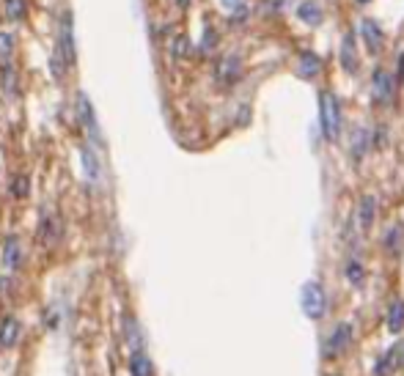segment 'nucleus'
Listing matches in <instances>:
<instances>
[{
	"label": "nucleus",
	"instance_id": "f257e3e1",
	"mask_svg": "<svg viewBox=\"0 0 404 376\" xmlns=\"http://www.w3.org/2000/svg\"><path fill=\"white\" fill-rule=\"evenodd\" d=\"M319 110H322V129H325V138L328 140H335L338 132H341V107H338V99L325 91L322 94V102H319Z\"/></svg>",
	"mask_w": 404,
	"mask_h": 376
},
{
	"label": "nucleus",
	"instance_id": "aec40b11",
	"mask_svg": "<svg viewBox=\"0 0 404 376\" xmlns=\"http://www.w3.org/2000/svg\"><path fill=\"white\" fill-rule=\"evenodd\" d=\"M347 277H350V283H352V286H360V280H363V267H360L357 261H350V267H347Z\"/></svg>",
	"mask_w": 404,
	"mask_h": 376
},
{
	"label": "nucleus",
	"instance_id": "5701e85b",
	"mask_svg": "<svg viewBox=\"0 0 404 376\" xmlns=\"http://www.w3.org/2000/svg\"><path fill=\"white\" fill-rule=\"evenodd\" d=\"M223 3H226V6H234V3H239V0H223Z\"/></svg>",
	"mask_w": 404,
	"mask_h": 376
},
{
	"label": "nucleus",
	"instance_id": "7ed1b4c3",
	"mask_svg": "<svg viewBox=\"0 0 404 376\" xmlns=\"http://www.w3.org/2000/svg\"><path fill=\"white\" fill-rule=\"evenodd\" d=\"M77 113H80V121L85 126V132H88V138H91V143H102V135H100V124H97V116H94V107H91V99H88V94L85 91H80V97H77Z\"/></svg>",
	"mask_w": 404,
	"mask_h": 376
},
{
	"label": "nucleus",
	"instance_id": "f3484780",
	"mask_svg": "<svg viewBox=\"0 0 404 376\" xmlns=\"http://www.w3.org/2000/svg\"><path fill=\"white\" fill-rule=\"evenodd\" d=\"M341 63L347 72H355L357 69V61H355V47H352V36L344 39V47H341Z\"/></svg>",
	"mask_w": 404,
	"mask_h": 376
},
{
	"label": "nucleus",
	"instance_id": "6ab92c4d",
	"mask_svg": "<svg viewBox=\"0 0 404 376\" xmlns=\"http://www.w3.org/2000/svg\"><path fill=\"white\" fill-rule=\"evenodd\" d=\"M6 14L8 17H23L25 14V0H6Z\"/></svg>",
	"mask_w": 404,
	"mask_h": 376
},
{
	"label": "nucleus",
	"instance_id": "2eb2a0df",
	"mask_svg": "<svg viewBox=\"0 0 404 376\" xmlns=\"http://www.w3.org/2000/svg\"><path fill=\"white\" fill-rule=\"evenodd\" d=\"M374 212H377V203H374L372 195H366V198L360 201V226L366 228V231L374 223Z\"/></svg>",
	"mask_w": 404,
	"mask_h": 376
},
{
	"label": "nucleus",
	"instance_id": "ddd939ff",
	"mask_svg": "<svg viewBox=\"0 0 404 376\" xmlns=\"http://www.w3.org/2000/svg\"><path fill=\"white\" fill-rule=\"evenodd\" d=\"M297 14H300V20L308 23V25H319V23H322V8H319L316 3H311V0L297 8Z\"/></svg>",
	"mask_w": 404,
	"mask_h": 376
},
{
	"label": "nucleus",
	"instance_id": "39448f33",
	"mask_svg": "<svg viewBox=\"0 0 404 376\" xmlns=\"http://www.w3.org/2000/svg\"><path fill=\"white\" fill-rule=\"evenodd\" d=\"M352 344V327L338 325L328 338V354H344Z\"/></svg>",
	"mask_w": 404,
	"mask_h": 376
},
{
	"label": "nucleus",
	"instance_id": "f03ea898",
	"mask_svg": "<svg viewBox=\"0 0 404 376\" xmlns=\"http://www.w3.org/2000/svg\"><path fill=\"white\" fill-rule=\"evenodd\" d=\"M303 313L308 319H322L325 316V310H328V297H325V289L319 286V283H305L303 286Z\"/></svg>",
	"mask_w": 404,
	"mask_h": 376
},
{
	"label": "nucleus",
	"instance_id": "a211bd4d",
	"mask_svg": "<svg viewBox=\"0 0 404 376\" xmlns=\"http://www.w3.org/2000/svg\"><path fill=\"white\" fill-rule=\"evenodd\" d=\"M363 151H366V129H357V132H355V146H352L355 159H360Z\"/></svg>",
	"mask_w": 404,
	"mask_h": 376
},
{
	"label": "nucleus",
	"instance_id": "4be33fe9",
	"mask_svg": "<svg viewBox=\"0 0 404 376\" xmlns=\"http://www.w3.org/2000/svg\"><path fill=\"white\" fill-rule=\"evenodd\" d=\"M11 193L23 198V195L28 193V178H14V184H11Z\"/></svg>",
	"mask_w": 404,
	"mask_h": 376
},
{
	"label": "nucleus",
	"instance_id": "0eeeda50",
	"mask_svg": "<svg viewBox=\"0 0 404 376\" xmlns=\"http://www.w3.org/2000/svg\"><path fill=\"white\" fill-rule=\"evenodd\" d=\"M399 360H402V346H399V344H393L391 349L379 357L377 376H393V371L399 368Z\"/></svg>",
	"mask_w": 404,
	"mask_h": 376
},
{
	"label": "nucleus",
	"instance_id": "4468645a",
	"mask_svg": "<svg viewBox=\"0 0 404 376\" xmlns=\"http://www.w3.org/2000/svg\"><path fill=\"white\" fill-rule=\"evenodd\" d=\"M129 371H132V376H152V363H149V357H146L143 351L132 354V360H129Z\"/></svg>",
	"mask_w": 404,
	"mask_h": 376
},
{
	"label": "nucleus",
	"instance_id": "1a4fd4ad",
	"mask_svg": "<svg viewBox=\"0 0 404 376\" xmlns=\"http://www.w3.org/2000/svg\"><path fill=\"white\" fill-rule=\"evenodd\" d=\"M80 165H83V174L85 178L94 184V181H100V159H97V154L91 149H83L80 151Z\"/></svg>",
	"mask_w": 404,
	"mask_h": 376
},
{
	"label": "nucleus",
	"instance_id": "20e7f679",
	"mask_svg": "<svg viewBox=\"0 0 404 376\" xmlns=\"http://www.w3.org/2000/svg\"><path fill=\"white\" fill-rule=\"evenodd\" d=\"M58 50L66 55L69 63H75L77 50H75V28H72V14H64V25H61V36H58Z\"/></svg>",
	"mask_w": 404,
	"mask_h": 376
},
{
	"label": "nucleus",
	"instance_id": "9b49d317",
	"mask_svg": "<svg viewBox=\"0 0 404 376\" xmlns=\"http://www.w3.org/2000/svg\"><path fill=\"white\" fill-rule=\"evenodd\" d=\"M3 267H6L8 272L20 267V242H17V236H8V239H6V248H3Z\"/></svg>",
	"mask_w": 404,
	"mask_h": 376
},
{
	"label": "nucleus",
	"instance_id": "dca6fc26",
	"mask_svg": "<svg viewBox=\"0 0 404 376\" xmlns=\"http://www.w3.org/2000/svg\"><path fill=\"white\" fill-rule=\"evenodd\" d=\"M319 66H322V63H319V58H316L314 52H303V58H300V77H305V80L314 77L319 72Z\"/></svg>",
	"mask_w": 404,
	"mask_h": 376
},
{
	"label": "nucleus",
	"instance_id": "423d86ee",
	"mask_svg": "<svg viewBox=\"0 0 404 376\" xmlns=\"http://www.w3.org/2000/svg\"><path fill=\"white\" fill-rule=\"evenodd\" d=\"M17 338H20V322H17V316H6L0 322V349H11L17 344Z\"/></svg>",
	"mask_w": 404,
	"mask_h": 376
},
{
	"label": "nucleus",
	"instance_id": "412c9836",
	"mask_svg": "<svg viewBox=\"0 0 404 376\" xmlns=\"http://www.w3.org/2000/svg\"><path fill=\"white\" fill-rule=\"evenodd\" d=\"M14 50V39L8 33H0V58H8Z\"/></svg>",
	"mask_w": 404,
	"mask_h": 376
},
{
	"label": "nucleus",
	"instance_id": "9d476101",
	"mask_svg": "<svg viewBox=\"0 0 404 376\" xmlns=\"http://www.w3.org/2000/svg\"><path fill=\"white\" fill-rule=\"evenodd\" d=\"M360 33H363V39H366V47L369 52H379V44H382V33H379V25L374 20H363V25H360Z\"/></svg>",
	"mask_w": 404,
	"mask_h": 376
},
{
	"label": "nucleus",
	"instance_id": "6e6552de",
	"mask_svg": "<svg viewBox=\"0 0 404 376\" xmlns=\"http://www.w3.org/2000/svg\"><path fill=\"white\" fill-rule=\"evenodd\" d=\"M372 91H374V99L385 104V102L391 99V94H393L391 75H388V72H382V69H377V72H374V77H372Z\"/></svg>",
	"mask_w": 404,
	"mask_h": 376
},
{
	"label": "nucleus",
	"instance_id": "f8f14e48",
	"mask_svg": "<svg viewBox=\"0 0 404 376\" xmlns=\"http://www.w3.org/2000/svg\"><path fill=\"white\" fill-rule=\"evenodd\" d=\"M404 327V300L391 302V310H388V329L391 332H402Z\"/></svg>",
	"mask_w": 404,
	"mask_h": 376
},
{
	"label": "nucleus",
	"instance_id": "b1692460",
	"mask_svg": "<svg viewBox=\"0 0 404 376\" xmlns=\"http://www.w3.org/2000/svg\"><path fill=\"white\" fill-rule=\"evenodd\" d=\"M360 3H366V0H360Z\"/></svg>",
	"mask_w": 404,
	"mask_h": 376
}]
</instances>
